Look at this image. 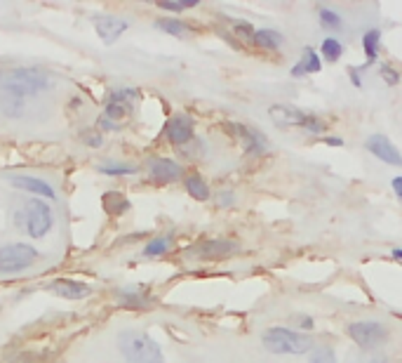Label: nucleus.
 Returning <instances> with one entry per match:
<instances>
[{
  "label": "nucleus",
  "instance_id": "1",
  "mask_svg": "<svg viewBox=\"0 0 402 363\" xmlns=\"http://www.w3.org/2000/svg\"><path fill=\"white\" fill-rule=\"evenodd\" d=\"M118 349L127 363H165L158 342L141 331H125L118 338Z\"/></svg>",
  "mask_w": 402,
  "mask_h": 363
},
{
  "label": "nucleus",
  "instance_id": "2",
  "mask_svg": "<svg viewBox=\"0 0 402 363\" xmlns=\"http://www.w3.org/2000/svg\"><path fill=\"white\" fill-rule=\"evenodd\" d=\"M268 116H271V121L278 125V128H301L306 130L308 135H322V132H327V123H324L320 116L303 109H296V107H289V104H273V107L268 109Z\"/></svg>",
  "mask_w": 402,
  "mask_h": 363
},
{
  "label": "nucleus",
  "instance_id": "3",
  "mask_svg": "<svg viewBox=\"0 0 402 363\" xmlns=\"http://www.w3.org/2000/svg\"><path fill=\"white\" fill-rule=\"evenodd\" d=\"M261 345L271 354H306L313 349V340L306 333L278 326V328H268L261 335Z\"/></svg>",
  "mask_w": 402,
  "mask_h": 363
},
{
  "label": "nucleus",
  "instance_id": "4",
  "mask_svg": "<svg viewBox=\"0 0 402 363\" xmlns=\"http://www.w3.org/2000/svg\"><path fill=\"white\" fill-rule=\"evenodd\" d=\"M47 76L35 71V69H14V71L0 73V93L21 97V100L42 93V90H47Z\"/></svg>",
  "mask_w": 402,
  "mask_h": 363
},
{
  "label": "nucleus",
  "instance_id": "5",
  "mask_svg": "<svg viewBox=\"0 0 402 363\" xmlns=\"http://www.w3.org/2000/svg\"><path fill=\"white\" fill-rule=\"evenodd\" d=\"M17 225H24L26 234L31 239H42L52 232V225H54V215H52V208H49L45 201H31L26 203V208L21 213H17Z\"/></svg>",
  "mask_w": 402,
  "mask_h": 363
},
{
  "label": "nucleus",
  "instance_id": "6",
  "mask_svg": "<svg viewBox=\"0 0 402 363\" xmlns=\"http://www.w3.org/2000/svg\"><path fill=\"white\" fill-rule=\"evenodd\" d=\"M346 333L360 349H377L388 342V328L379 321H353L346 326Z\"/></svg>",
  "mask_w": 402,
  "mask_h": 363
},
{
  "label": "nucleus",
  "instance_id": "7",
  "mask_svg": "<svg viewBox=\"0 0 402 363\" xmlns=\"http://www.w3.org/2000/svg\"><path fill=\"white\" fill-rule=\"evenodd\" d=\"M35 260H38V250L26 243H10L0 248V271H7V274L28 269Z\"/></svg>",
  "mask_w": 402,
  "mask_h": 363
},
{
  "label": "nucleus",
  "instance_id": "8",
  "mask_svg": "<svg viewBox=\"0 0 402 363\" xmlns=\"http://www.w3.org/2000/svg\"><path fill=\"white\" fill-rule=\"evenodd\" d=\"M365 149L370 151L374 158H379L381 163L393 165V167H402L400 149L391 142V137L384 135V132H372V135L365 139Z\"/></svg>",
  "mask_w": 402,
  "mask_h": 363
},
{
  "label": "nucleus",
  "instance_id": "9",
  "mask_svg": "<svg viewBox=\"0 0 402 363\" xmlns=\"http://www.w3.org/2000/svg\"><path fill=\"white\" fill-rule=\"evenodd\" d=\"M224 128L229 130L233 137H238L240 142H243L247 153H264L268 149V139L261 135L259 130L247 128V125H243V123H226Z\"/></svg>",
  "mask_w": 402,
  "mask_h": 363
},
{
  "label": "nucleus",
  "instance_id": "10",
  "mask_svg": "<svg viewBox=\"0 0 402 363\" xmlns=\"http://www.w3.org/2000/svg\"><path fill=\"white\" fill-rule=\"evenodd\" d=\"M240 250L236 241H224V239H212V241H202L197 243L193 253L202 260H226V257H233Z\"/></svg>",
  "mask_w": 402,
  "mask_h": 363
},
{
  "label": "nucleus",
  "instance_id": "11",
  "mask_svg": "<svg viewBox=\"0 0 402 363\" xmlns=\"http://www.w3.org/2000/svg\"><path fill=\"white\" fill-rule=\"evenodd\" d=\"M165 137L176 146L190 142L193 139V121L186 114H174L165 123Z\"/></svg>",
  "mask_w": 402,
  "mask_h": 363
},
{
  "label": "nucleus",
  "instance_id": "12",
  "mask_svg": "<svg viewBox=\"0 0 402 363\" xmlns=\"http://www.w3.org/2000/svg\"><path fill=\"white\" fill-rule=\"evenodd\" d=\"M47 290L54 292L63 299H80L90 295V285L83 281H71V278H56V281L47 283Z\"/></svg>",
  "mask_w": 402,
  "mask_h": 363
},
{
  "label": "nucleus",
  "instance_id": "13",
  "mask_svg": "<svg viewBox=\"0 0 402 363\" xmlns=\"http://www.w3.org/2000/svg\"><path fill=\"white\" fill-rule=\"evenodd\" d=\"M95 29L99 33V38H102L106 45H111V43H116L127 29H130V22L118 19V17H102V19H97Z\"/></svg>",
  "mask_w": 402,
  "mask_h": 363
},
{
  "label": "nucleus",
  "instance_id": "14",
  "mask_svg": "<svg viewBox=\"0 0 402 363\" xmlns=\"http://www.w3.org/2000/svg\"><path fill=\"white\" fill-rule=\"evenodd\" d=\"M322 71V59H320V54H317L313 47H306V50L301 52V57L299 61L289 69V76L292 78H306V76L310 73H320Z\"/></svg>",
  "mask_w": 402,
  "mask_h": 363
},
{
  "label": "nucleus",
  "instance_id": "15",
  "mask_svg": "<svg viewBox=\"0 0 402 363\" xmlns=\"http://www.w3.org/2000/svg\"><path fill=\"white\" fill-rule=\"evenodd\" d=\"M12 186H17L21 191H28V194H38L42 198H54V189L47 184V182H42L38 177H31V174H14L10 177Z\"/></svg>",
  "mask_w": 402,
  "mask_h": 363
},
{
  "label": "nucleus",
  "instance_id": "16",
  "mask_svg": "<svg viewBox=\"0 0 402 363\" xmlns=\"http://www.w3.org/2000/svg\"><path fill=\"white\" fill-rule=\"evenodd\" d=\"M151 177L160 184H169L181 177V165L169 158H155L151 160Z\"/></svg>",
  "mask_w": 402,
  "mask_h": 363
},
{
  "label": "nucleus",
  "instance_id": "17",
  "mask_svg": "<svg viewBox=\"0 0 402 363\" xmlns=\"http://www.w3.org/2000/svg\"><path fill=\"white\" fill-rule=\"evenodd\" d=\"M379 47H381V31L379 29H370L363 33V50H365V66H372L374 61L379 59Z\"/></svg>",
  "mask_w": 402,
  "mask_h": 363
},
{
  "label": "nucleus",
  "instance_id": "18",
  "mask_svg": "<svg viewBox=\"0 0 402 363\" xmlns=\"http://www.w3.org/2000/svg\"><path fill=\"white\" fill-rule=\"evenodd\" d=\"M102 206H104V210L109 213V215H125L127 210L132 208L130 203V198L123 196L120 191H109V194H104L102 196Z\"/></svg>",
  "mask_w": 402,
  "mask_h": 363
},
{
  "label": "nucleus",
  "instance_id": "19",
  "mask_svg": "<svg viewBox=\"0 0 402 363\" xmlns=\"http://www.w3.org/2000/svg\"><path fill=\"white\" fill-rule=\"evenodd\" d=\"M183 186H186L188 196H193L195 201H207V198L212 196V191H209L207 182H205V179H202L197 172H190V174H186V179H183Z\"/></svg>",
  "mask_w": 402,
  "mask_h": 363
},
{
  "label": "nucleus",
  "instance_id": "20",
  "mask_svg": "<svg viewBox=\"0 0 402 363\" xmlns=\"http://www.w3.org/2000/svg\"><path fill=\"white\" fill-rule=\"evenodd\" d=\"M282 43H285V38L275 29H259L254 33V45L264 47V50H278V47H282Z\"/></svg>",
  "mask_w": 402,
  "mask_h": 363
},
{
  "label": "nucleus",
  "instance_id": "21",
  "mask_svg": "<svg viewBox=\"0 0 402 363\" xmlns=\"http://www.w3.org/2000/svg\"><path fill=\"white\" fill-rule=\"evenodd\" d=\"M120 302L127 304V307H151L153 304V297H148V292L139 290V288H127V290H120L118 292Z\"/></svg>",
  "mask_w": 402,
  "mask_h": 363
},
{
  "label": "nucleus",
  "instance_id": "22",
  "mask_svg": "<svg viewBox=\"0 0 402 363\" xmlns=\"http://www.w3.org/2000/svg\"><path fill=\"white\" fill-rule=\"evenodd\" d=\"M343 57V43L339 38H324L322 45H320V59H327V61H339Z\"/></svg>",
  "mask_w": 402,
  "mask_h": 363
},
{
  "label": "nucleus",
  "instance_id": "23",
  "mask_svg": "<svg viewBox=\"0 0 402 363\" xmlns=\"http://www.w3.org/2000/svg\"><path fill=\"white\" fill-rule=\"evenodd\" d=\"M155 26H158L160 31H165V33H169V36H176V38H183L190 33V26L186 22H181V19H158Z\"/></svg>",
  "mask_w": 402,
  "mask_h": 363
},
{
  "label": "nucleus",
  "instance_id": "24",
  "mask_svg": "<svg viewBox=\"0 0 402 363\" xmlns=\"http://www.w3.org/2000/svg\"><path fill=\"white\" fill-rule=\"evenodd\" d=\"M317 17H320V26H322L324 31H341L343 29V19H341V15H339L336 10L320 8Z\"/></svg>",
  "mask_w": 402,
  "mask_h": 363
},
{
  "label": "nucleus",
  "instance_id": "25",
  "mask_svg": "<svg viewBox=\"0 0 402 363\" xmlns=\"http://www.w3.org/2000/svg\"><path fill=\"white\" fill-rule=\"evenodd\" d=\"M0 107L10 118H17L21 116L24 111V100L21 97H14V95H7V93H0Z\"/></svg>",
  "mask_w": 402,
  "mask_h": 363
},
{
  "label": "nucleus",
  "instance_id": "26",
  "mask_svg": "<svg viewBox=\"0 0 402 363\" xmlns=\"http://www.w3.org/2000/svg\"><path fill=\"white\" fill-rule=\"evenodd\" d=\"M169 248H172V239H169V236H158V239H151V243L144 248V255L160 257V255H165Z\"/></svg>",
  "mask_w": 402,
  "mask_h": 363
},
{
  "label": "nucleus",
  "instance_id": "27",
  "mask_svg": "<svg viewBox=\"0 0 402 363\" xmlns=\"http://www.w3.org/2000/svg\"><path fill=\"white\" fill-rule=\"evenodd\" d=\"M102 174H111V177H125V174H134L137 167L134 165H125V163H109V165H102L99 167Z\"/></svg>",
  "mask_w": 402,
  "mask_h": 363
},
{
  "label": "nucleus",
  "instance_id": "28",
  "mask_svg": "<svg viewBox=\"0 0 402 363\" xmlns=\"http://www.w3.org/2000/svg\"><path fill=\"white\" fill-rule=\"evenodd\" d=\"M308 363H336L334 349H331V347H317V349H313V354H310Z\"/></svg>",
  "mask_w": 402,
  "mask_h": 363
},
{
  "label": "nucleus",
  "instance_id": "29",
  "mask_svg": "<svg viewBox=\"0 0 402 363\" xmlns=\"http://www.w3.org/2000/svg\"><path fill=\"white\" fill-rule=\"evenodd\" d=\"M233 31H236L238 38L247 40V43H254V33H257V29H254L250 22H233Z\"/></svg>",
  "mask_w": 402,
  "mask_h": 363
},
{
  "label": "nucleus",
  "instance_id": "30",
  "mask_svg": "<svg viewBox=\"0 0 402 363\" xmlns=\"http://www.w3.org/2000/svg\"><path fill=\"white\" fill-rule=\"evenodd\" d=\"M125 116H127V107H125V104L109 102V107H106V111H104V118H106V121H111L113 125H116V121H120V118H125Z\"/></svg>",
  "mask_w": 402,
  "mask_h": 363
},
{
  "label": "nucleus",
  "instance_id": "31",
  "mask_svg": "<svg viewBox=\"0 0 402 363\" xmlns=\"http://www.w3.org/2000/svg\"><path fill=\"white\" fill-rule=\"evenodd\" d=\"M197 0H181V3H169V0H160L158 8L160 10H167V12H183L188 8H195Z\"/></svg>",
  "mask_w": 402,
  "mask_h": 363
},
{
  "label": "nucleus",
  "instance_id": "32",
  "mask_svg": "<svg viewBox=\"0 0 402 363\" xmlns=\"http://www.w3.org/2000/svg\"><path fill=\"white\" fill-rule=\"evenodd\" d=\"M379 73H381V81H384L386 85H400V83H402L400 71H395L391 64H384V66H381Z\"/></svg>",
  "mask_w": 402,
  "mask_h": 363
},
{
  "label": "nucleus",
  "instance_id": "33",
  "mask_svg": "<svg viewBox=\"0 0 402 363\" xmlns=\"http://www.w3.org/2000/svg\"><path fill=\"white\" fill-rule=\"evenodd\" d=\"M134 97H137V90H130V88H120V90H113L111 93V102L113 104H130Z\"/></svg>",
  "mask_w": 402,
  "mask_h": 363
},
{
  "label": "nucleus",
  "instance_id": "34",
  "mask_svg": "<svg viewBox=\"0 0 402 363\" xmlns=\"http://www.w3.org/2000/svg\"><path fill=\"white\" fill-rule=\"evenodd\" d=\"M80 142L87 144V146H92V149H97V146H102L104 137L99 135L97 130H83V132H80Z\"/></svg>",
  "mask_w": 402,
  "mask_h": 363
},
{
  "label": "nucleus",
  "instance_id": "35",
  "mask_svg": "<svg viewBox=\"0 0 402 363\" xmlns=\"http://www.w3.org/2000/svg\"><path fill=\"white\" fill-rule=\"evenodd\" d=\"M391 186H393L395 196H398V201H400V203H402V174H400V177H393V182H391Z\"/></svg>",
  "mask_w": 402,
  "mask_h": 363
},
{
  "label": "nucleus",
  "instance_id": "36",
  "mask_svg": "<svg viewBox=\"0 0 402 363\" xmlns=\"http://www.w3.org/2000/svg\"><path fill=\"white\" fill-rule=\"evenodd\" d=\"M322 142L327 144V146H343V137L329 135V137H322Z\"/></svg>",
  "mask_w": 402,
  "mask_h": 363
},
{
  "label": "nucleus",
  "instance_id": "37",
  "mask_svg": "<svg viewBox=\"0 0 402 363\" xmlns=\"http://www.w3.org/2000/svg\"><path fill=\"white\" fill-rule=\"evenodd\" d=\"M351 83L355 88H363V78H360V69H351Z\"/></svg>",
  "mask_w": 402,
  "mask_h": 363
},
{
  "label": "nucleus",
  "instance_id": "38",
  "mask_svg": "<svg viewBox=\"0 0 402 363\" xmlns=\"http://www.w3.org/2000/svg\"><path fill=\"white\" fill-rule=\"evenodd\" d=\"M217 203L221 206V208H224V206H231V203H233V194H226V191H224V194H219Z\"/></svg>",
  "mask_w": 402,
  "mask_h": 363
},
{
  "label": "nucleus",
  "instance_id": "39",
  "mask_svg": "<svg viewBox=\"0 0 402 363\" xmlns=\"http://www.w3.org/2000/svg\"><path fill=\"white\" fill-rule=\"evenodd\" d=\"M299 326L303 328V331H313V319H310V316H303L301 321H299Z\"/></svg>",
  "mask_w": 402,
  "mask_h": 363
},
{
  "label": "nucleus",
  "instance_id": "40",
  "mask_svg": "<svg viewBox=\"0 0 402 363\" xmlns=\"http://www.w3.org/2000/svg\"><path fill=\"white\" fill-rule=\"evenodd\" d=\"M391 255L395 257V260H402V248H393V250H391Z\"/></svg>",
  "mask_w": 402,
  "mask_h": 363
}]
</instances>
